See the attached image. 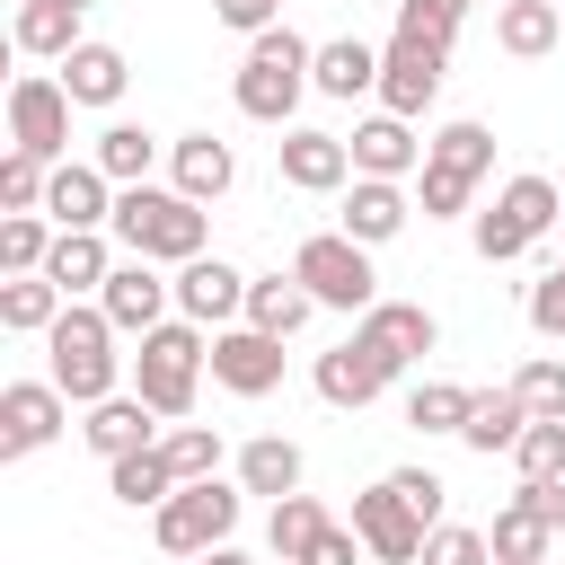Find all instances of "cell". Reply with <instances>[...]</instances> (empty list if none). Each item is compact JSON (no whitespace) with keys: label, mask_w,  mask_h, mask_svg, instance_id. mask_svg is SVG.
Returning <instances> with one entry per match:
<instances>
[{"label":"cell","mask_w":565,"mask_h":565,"mask_svg":"<svg viewBox=\"0 0 565 565\" xmlns=\"http://www.w3.org/2000/svg\"><path fill=\"white\" fill-rule=\"evenodd\" d=\"M115 238L132 256H150V265H194L203 256V203H185L177 185L168 194L159 185H124L115 194Z\"/></svg>","instance_id":"6da1fadb"},{"label":"cell","mask_w":565,"mask_h":565,"mask_svg":"<svg viewBox=\"0 0 565 565\" xmlns=\"http://www.w3.org/2000/svg\"><path fill=\"white\" fill-rule=\"evenodd\" d=\"M203 327L194 318H168V327H150L141 335V353H132V397L150 406V415H194V380H203Z\"/></svg>","instance_id":"7a4b0ae2"},{"label":"cell","mask_w":565,"mask_h":565,"mask_svg":"<svg viewBox=\"0 0 565 565\" xmlns=\"http://www.w3.org/2000/svg\"><path fill=\"white\" fill-rule=\"evenodd\" d=\"M309 62H318V44H300L291 26H265V35L247 44V62H238V115L291 124V106H300V88H309Z\"/></svg>","instance_id":"3957f363"},{"label":"cell","mask_w":565,"mask_h":565,"mask_svg":"<svg viewBox=\"0 0 565 565\" xmlns=\"http://www.w3.org/2000/svg\"><path fill=\"white\" fill-rule=\"evenodd\" d=\"M44 344H53V388L71 406H106L115 397V318L106 309H62Z\"/></svg>","instance_id":"277c9868"},{"label":"cell","mask_w":565,"mask_h":565,"mask_svg":"<svg viewBox=\"0 0 565 565\" xmlns=\"http://www.w3.org/2000/svg\"><path fill=\"white\" fill-rule=\"evenodd\" d=\"M291 282L318 300V309H380V291H371V256H362V238H344V230H318V238H300L291 247Z\"/></svg>","instance_id":"5b68a950"},{"label":"cell","mask_w":565,"mask_h":565,"mask_svg":"<svg viewBox=\"0 0 565 565\" xmlns=\"http://www.w3.org/2000/svg\"><path fill=\"white\" fill-rule=\"evenodd\" d=\"M556 212H565V194H556L547 177H512V185H503V194L477 212V256H486V265H503V256L539 247Z\"/></svg>","instance_id":"8992f818"},{"label":"cell","mask_w":565,"mask_h":565,"mask_svg":"<svg viewBox=\"0 0 565 565\" xmlns=\"http://www.w3.org/2000/svg\"><path fill=\"white\" fill-rule=\"evenodd\" d=\"M230 530H238V486H221V477L177 486L159 503V547L168 556H212V547H230Z\"/></svg>","instance_id":"52a82bcc"},{"label":"cell","mask_w":565,"mask_h":565,"mask_svg":"<svg viewBox=\"0 0 565 565\" xmlns=\"http://www.w3.org/2000/svg\"><path fill=\"white\" fill-rule=\"evenodd\" d=\"M9 150L62 168V150H71V88L62 79H44V71L9 79Z\"/></svg>","instance_id":"ba28073f"},{"label":"cell","mask_w":565,"mask_h":565,"mask_svg":"<svg viewBox=\"0 0 565 565\" xmlns=\"http://www.w3.org/2000/svg\"><path fill=\"white\" fill-rule=\"evenodd\" d=\"M353 539L380 556V565H424V539H433V521L380 477L371 494H353Z\"/></svg>","instance_id":"9c48e42d"},{"label":"cell","mask_w":565,"mask_h":565,"mask_svg":"<svg viewBox=\"0 0 565 565\" xmlns=\"http://www.w3.org/2000/svg\"><path fill=\"white\" fill-rule=\"evenodd\" d=\"M441 71H450V53L441 44H415V35H388V53H380V115H424L433 97H441Z\"/></svg>","instance_id":"30bf717a"},{"label":"cell","mask_w":565,"mask_h":565,"mask_svg":"<svg viewBox=\"0 0 565 565\" xmlns=\"http://www.w3.org/2000/svg\"><path fill=\"white\" fill-rule=\"evenodd\" d=\"M62 415H71V397H62L53 380H9V388H0V459L44 450V441L62 433Z\"/></svg>","instance_id":"8fae6325"},{"label":"cell","mask_w":565,"mask_h":565,"mask_svg":"<svg viewBox=\"0 0 565 565\" xmlns=\"http://www.w3.org/2000/svg\"><path fill=\"white\" fill-rule=\"evenodd\" d=\"M168 300H177V282H159L150 256H124V265L106 274V291H97V309L115 318V335H150V327H168V318H159Z\"/></svg>","instance_id":"7c38bea8"},{"label":"cell","mask_w":565,"mask_h":565,"mask_svg":"<svg viewBox=\"0 0 565 565\" xmlns=\"http://www.w3.org/2000/svg\"><path fill=\"white\" fill-rule=\"evenodd\" d=\"M212 380L230 397H265V388H282V344L256 335V327H221L212 335Z\"/></svg>","instance_id":"4fadbf2b"},{"label":"cell","mask_w":565,"mask_h":565,"mask_svg":"<svg viewBox=\"0 0 565 565\" xmlns=\"http://www.w3.org/2000/svg\"><path fill=\"white\" fill-rule=\"evenodd\" d=\"M371 353H380V371L397 380L415 353H433V309L424 300H380V309H362V327H353Z\"/></svg>","instance_id":"5bb4252c"},{"label":"cell","mask_w":565,"mask_h":565,"mask_svg":"<svg viewBox=\"0 0 565 565\" xmlns=\"http://www.w3.org/2000/svg\"><path fill=\"white\" fill-rule=\"evenodd\" d=\"M247 274L238 265H221V256H194V265H177V309L194 318V327H221V318H238L247 309Z\"/></svg>","instance_id":"9a60e30c"},{"label":"cell","mask_w":565,"mask_h":565,"mask_svg":"<svg viewBox=\"0 0 565 565\" xmlns=\"http://www.w3.org/2000/svg\"><path fill=\"white\" fill-rule=\"evenodd\" d=\"M106 185H115V177H106L97 159H88V168H79V159H62V168H53V185H44L53 230H97V221H115V194H106Z\"/></svg>","instance_id":"2e32d148"},{"label":"cell","mask_w":565,"mask_h":565,"mask_svg":"<svg viewBox=\"0 0 565 565\" xmlns=\"http://www.w3.org/2000/svg\"><path fill=\"white\" fill-rule=\"evenodd\" d=\"M274 159H282V185H300V194H335L353 177V150L335 132H282Z\"/></svg>","instance_id":"e0dca14e"},{"label":"cell","mask_w":565,"mask_h":565,"mask_svg":"<svg viewBox=\"0 0 565 565\" xmlns=\"http://www.w3.org/2000/svg\"><path fill=\"white\" fill-rule=\"evenodd\" d=\"M344 150H353V177H388V185L424 159V141L406 132V115H371V124H353V141H344Z\"/></svg>","instance_id":"ac0fdd59"},{"label":"cell","mask_w":565,"mask_h":565,"mask_svg":"<svg viewBox=\"0 0 565 565\" xmlns=\"http://www.w3.org/2000/svg\"><path fill=\"white\" fill-rule=\"evenodd\" d=\"M380 388H388V371H380V353L362 335H344L335 353H318V397L327 406H371Z\"/></svg>","instance_id":"d6986e66"},{"label":"cell","mask_w":565,"mask_h":565,"mask_svg":"<svg viewBox=\"0 0 565 565\" xmlns=\"http://www.w3.org/2000/svg\"><path fill=\"white\" fill-rule=\"evenodd\" d=\"M168 168H177V194H185V203H221L230 177H238L230 141H212V132H185V141L168 150Z\"/></svg>","instance_id":"ffe728a7"},{"label":"cell","mask_w":565,"mask_h":565,"mask_svg":"<svg viewBox=\"0 0 565 565\" xmlns=\"http://www.w3.org/2000/svg\"><path fill=\"white\" fill-rule=\"evenodd\" d=\"M106 274H115V256H106L97 230H62L53 256H44V282H53L62 300H71V291H106Z\"/></svg>","instance_id":"44dd1931"},{"label":"cell","mask_w":565,"mask_h":565,"mask_svg":"<svg viewBox=\"0 0 565 565\" xmlns=\"http://www.w3.org/2000/svg\"><path fill=\"white\" fill-rule=\"evenodd\" d=\"M79 433H88V450H97L106 468H115V459H132V450H159V441H150V406H141V397H106V406H88V424H79Z\"/></svg>","instance_id":"7402d4cb"},{"label":"cell","mask_w":565,"mask_h":565,"mask_svg":"<svg viewBox=\"0 0 565 565\" xmlns=\"http://www.w3.org/2000/svg\"><path fill=\"white\" fill-rule=\"evenodd\" d=\"M521 433H530V406H521V388H477V406H468L459 441L494 459V450H521Z\"/></svg>","instance_id":"603a6c76"},{"label":"cell","mask_w":565,"mask_h":565,"mask_svg":"<svg viewBox=\"0 0 565 565\" xmlns=\"http://www.w3.org/2000/svg\"><path fill=\"white\" fill-rule=\"evenodd\" d=\"M309 88H318V97H362V88H380V53H371L362 35H335V44H318Z\"/></svg>","instance_id":"cb8c5ba5"},{"label":"cell","mask_w":565,"mask_h":565,"mask_svg":"<svg viewBox=\"0 0 565 565\" xmlns=\"http://www.w3.org/2000/svg\"><path fill=\"white\" fill-rule=\"evenodd\" d=\"M397 230H406V194H397L388 177H353V194H344V238L380 247V238H397Z\"/></svg>","instance_id":"d4e9b609"},{"label":"cell","mask_w":565,"mask_h":565,"mask_svg":"<svg viewBox=\"0 0 565 565\" xmlns=\"http://www.w3.org/2000/svg\"><path fill=\"white\" fill-rule=\"evenodd\" d=\"M18 53H53V62H71L88 35H79V9L71 0H18Z\"/></svg>","instance_id":"484cf974"},{"label":"cell","mask_w":565,"mask_h":565,"mask_svg":"<svg viewBox=\"0 0 565 565\" xmlns=\"http://www.w3.org/2000/svg\"><path fill=\"white\" fill-rule=\"evenodd\" d=\"M124 79H132V62H124L115 44H79V53L62 62V88H71V106H115V97H124Z\"/></svg>","instance_id":"4316f807"},{"label":"cell","mask_w":565,"mask_h":565,"mask_svg":"<svg viewBox=\"0 0 565 565\" xmlns=\"http://www.w3.org/2000/svg\"><path fill=\"white\" fill-rule=\"evenodd\" d=\"M238 486L247 494H300V441H282V433H256L247 450H238Z\"/></svg>","instance_id":"83f0119b"},{"label":"cell","mask_w":565,"mask_h":565,"mask_svg":"<svg viewBox=\"0 0 565 565\" xmlns=\"http://www.w3.org/2000/svg\"><path fill=\"white\" fill-rule=\"evenodd\" d=\"M62 309H71V300H62L44 274H9V282H0V327H9V335H53Z\"/></svg>","instance_id":"f1b7e54d"},{"label":"cell","mask_w":565,"mask_h":565,"mask_svg":"<svg viewBox=\"0 0 565 565\" xmlns=\"http://www.w3.org/2000/svg\"><path fill=\"white\" fill-rule=\"evenodd\" d=\"M309 309H318V300H309L291 274H274V282H256V291H247V327H256V335H274V344H282V335H300V327H309Z\"/></svg>","instance_id":"f546056e"},{"label":"cell","mask_w":565,"mask_h":565,"mask_svg":"<svg viewBox=\"0 0 565 565\" xmlns=\"http://www.w3.org/2000/svg\"><path fill=\"white\" fill-rule=\"evenodd\" d=\"M547 539H556V530H547V521H539V512H530L521 494H512V503L494 512V530H486L494 565H547Z\"/></svg>","instance_id":"4dcf8cb0"},{"label":"cell","mask_w":565,"mask_h":565,"mask_svg":"<svg viewBox=\"0 0 565 565\" xmlns=\"http://www.w3.org/2000/svg\"><path fill=\"white\" fill-rule=\"evenodd\" d=\"M556 26H565V9H556V0H503V18H494V44L530 62V53H547V44H556Z\"/></svg>","instance_id":"1f68e13d"},{"label":"cell","mask_w":565,"mask_h":565,"mask_svg":"<svg viewBox=\"0 0 565 565\" xmlns=\"http://www.w3.org/2000/svg\"><path fill=\"white\" fill-rule=\"evenodd\" d=\"M106 486H115V503H132V512L150 503V512H159V503L177 494V468H168V450H132V459L106 468Z\"/></svg>","instance_id":"d6a6232c"},{"label":"cell","mask_w":565,"mask_h":565,"mask_svg":"<svg viewBox=\"0 0 565 565\" xmlns=\"http://www.w3.org/2000/svg\"><path fill=\"white\" fill-rule=\"evenodd\" d=\"M150 159H159V141H150L141 124H106V132H97V168H106L115 185H150Z\"/></svg>","instance_id":"836d02e7"},{"label":"cell","mask_w":565,"mask_h":565,"mask_svg":"<svg viewBox=\"0 0 565 565\" xmlns=\"http://www.w3.org/2000/svg\"><path fill=\"white\" fill-rule=\"evenodd\" d=\"M424 159L450 168V177H486V168H494V132H486V124H441V132L424 141Z\"/></svg>","instance_id":"e575fe53"},{"label":"cell","mask_w":565,"mask_h":565,"mask_svg":"<svg viewBox=\"0 0 565 565\" xmlns=\"http://www.w3.org/2000/svg\"><path fill=\"white\" fill-rule=\"evenodd\" d=\"M318 530H327L318 494H282V503H274V521H265V539H274V556H282V565H300V556L318 547Z\"/></svg>","instance_id":"d590c367"},{"label":"cell","mask_w":565,"mask_h":565,"mask_svg":"<svg viewBox=\"0 0 565 565\" xmlns=\"http://www.w3.org/2000/svg\"><path fill=\"white\" fill-rule=\"evenodd\" d=\"M53 238H62V230H44V212H9V221H0V274H44Z\"/></svg>","instance_id":"8d00e7d4"},{"label":"cell","mask_w":565,"mask_h":565,"mask_svg":"<svg viewBox=\"0 0 565 565\" xmlns=\"http://www.w3.org/2000/svg\"><path fill=\"white\" fill-rule=\"evenodd\" d=\"M468 406H477V388H459V380H424V388L406 397V424H415V433H459Z\"/></svg>","instance_id":"74e56055"},{"label":"cell","mask_w":565,"mask_h":565,"mask_svg":"<svg viewBox=\"0 0 565 565\" xmlns=\"http://www.w3.org/2000/svg\"><path fill=\"white\" fill-rule=\"evenodd\" d=\"M159 450H168L177 486H203V477H221V433H212V424H177Z\"/></svg>","instance_id":"f35d334b"},{"label":"cell","mask_w":565,"mask_h":565,"mask_svg":"<svg viewBox=\"0 0 565 565\" xmlns=\"http://www.w3.org/2000/svg\"><path fill=\"white\" fill-rule=\"evenodd\" d=\"M512 388H521L530 424H565V362H521V371H512Z\"/></svg>","instance_id":"ab89813d"},{"label":"cell","mask_w":565,"mask_h":565,"mask_svg":"<svg viewBox=\"0 0 565 565\" xmlns=\"http://www.w3.org/2000/svg\"><path fill=\"white\" fill-rule=\"evenodd\" d=\"M512 459H521V486H547V477H565V424H530Z\"/></svg>","instance_id":"60d3db41"},{"label":"cell","mask_w":565,"mask_h":565,"mask_svg":"<svg viewBox=\"0 0 565 565\" xmlns=\"http://www.w3.org/2000/svg\"><path fill=\"white\" fill-rule=\"evenodd\" d=\"M44 185H53V168H44V159H26V150H9V159H0V203H9V212H35V203H44Z\"/></svg>","instance_id":"b9f144b4"},{"label":"cell","mask_w":565,"mask_h":565,"mask_svg":"<svg viewBox=\"0 0 565 565\" xmlns=\"http://www.w3.org/2000/svg\"><path fill=\"white\" fill-rule=\"evenodd\" d=\"M424 565H494V547H486V530H450V521H441V530L424 539Z\"/></svg>","instance_id":"7bdbcfd3"},{"label":"cell","mask_w":565,"mask_h":565,"mask_svg":"<svg viewBox=\"0 0 565 565\" xmlns=\"http://www.w3.org/2000/svg\"><path fill=\"white\" fill-rule=\"evenodd\" d=\"M468 194H477V177H450V168H433V159H424V221L468 212Z\"/></svg>","instance_id":"ee69618b"},{"label":"cell","mask_w":565,"mask_h":565,"mask_svg":"<svg viewBox=\"0 0 565 565\" xmlns=\"http://www.w3.org/2000/svg\"><path fill=\"white\" fill-rule=\"evenodd\" d=\"M397 35H415V44H441V53H450L459 18H450V9H433V0H397Z\"/></svg>","instance_id":"f6af8a7d"},{"label":"cell","mask_w":565,"mask_h":565,"mask_svg":"<svg viewBox=\"0 0 565 565\" xmlns=\"http://www.w3.org/2000/svg\"><path fill=\"white\" fill-rule=\"evenodd\" d=\"M388 486H397V494H406V503H415V512H424V521H433V530H441V494H450V486H441V477H433V468H397V477H388Z\"/></svg>","instance_id":"bcb514c9"},{"label":"cell","mask_w":565,"mask_h":565,"mask_svg":"<svg viewBox=\"0 0 565 565\" xmlns=\"http://www.w3.org/2000/svg\"><path fill=\"white\" fill-rule=\"evenodd\" d=\"M530 327H539V335H565V274H547V282L530 291Z\"/></svg>","instance_id":"7dc6e473"},{"label":"cell","mask_w":565,"mask_h":565,"mask_svg":"<svg viewBox=\"0 0 565 565\" xmlns=\"http://www.w3.org/2000/svg\"><path fill=\"white\" fill-rule=\"evenodd\" d=\"M212 9H221V26H238V35H265L282 0H212Z\"/></svg>","instance_id":"c3c4849f"},{"label":"cell","mask_w":565,"mask_h":565,"mask_svg":"<svg viewBox=\"0 0 565 565\" xmlns=\"http://www.w3.org/2000/svg\"><path fill=\"white\" fill-rule=\"evenodd\" d=\"M521 503H530L547 530H565V477H547V486H521Z\"/></svg>","instance_id":"681fc988"},{"label":"cell","mask_w":565,"mask_h":565,"mask_svg":"<svg viewBox=\"0 0 565 565\" xmlns=\"http://www.w3.org/2000/svg\"><path fill=\"white\" fill-rule=\"evenodd\" d=\"M300 565H353V539H344V530H335V521H327V530H318V547H309V556H300Z\"/></svg>","instance_id":"f907efd6"},{"label":"cell","mask_w":565,"mask_h":565,"mask_svg":"<svg viewBox=\"0 0 565 565\" xmlns=\"http://www.w3.org/2000/svg\"><path fill=\"white\" fill-rule=\"evenodd\" d=\"M203 565H247V556H238V547H212V556H203Z\"/></svg>","instance_id":"816d5d0a"},{"label":"cell","mask_w":565,"mask_h":565,"mask_svg":"<svg viewBox=\"0 0 565 565\" xmlns=\"http://www.w3.org/2000/svg\"><path fill=\"white\" fill-rule=\"evenodd\" d=\"M433 9H450V18H468V0H433Z\"/></svg>","instance_id":"f5cc1de1"},{"label":"cell","mask_w":565,"mask_h":565,"mask_svg":"<svg viewBox=\"0 0 565 565\" xmlns=\"http://www.w3.org/2000/svg\"><path fill=\"white\" fill-rule=\"evenodd\" d=\"M71 9H97V0H71Z\"/></svg>","instance_id":"db71d44e"},{"label":"cell","mask_w":565,"mask_h":565,"mask_svg":"<svg viewBox=\"0 0 565 565\" xmlns=\"http://www.w3.org/2000/svg\"><path fill=\"white\" fill-rule=\"evenodd\" d=\"M556 274H565V265H556Z\"/></svg>","instance_id":"11a10c76"}]
</instances>
